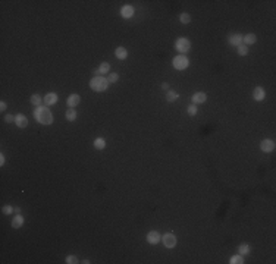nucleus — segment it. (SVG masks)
Masks as SVG:
<instances>
[{
	"mask_svg": "<svg viewBox=\"0 0 276 264\" xmlns=\"http://www.w3.org/2000/svg\"><path fill=\"white\" fill-rule=\"evenodd\" d=\"M162 239H163V244H165L166 248H173L176 245V236L173 233H165L162 236Z\"/></svg>",
	"mask_w": 276,
	"mask_h": 264,
	"instance_id": "39448f33",
	"label": "nucleus"
},
{
	"mask_svg": "<svg viewBox=\"0 0 276 264\" xmlns=\"http://www.w3.org/2000/svg\"><path fill=\"white\" fill-rule=\"evenodd\" d=\"M168 88H169V85L166 84V82H163V84H162V90H168Z\"/></svg>",
	"mask_w": 276,
	"mask_h": 264,
	"instance_id": "72a5a7b5",
	"label": "nucleus"
},
{
	"mask_svg": "<svg viewBox=\"0 0 276 264\" xmlns=\"http://www.w3.org/2000/svg\"><path fill=\"white\" fill-rule=\"evenodd\" d=\"M41 101H43V99H41L38 94H34L33 97H31V103H33L34 106H37V107H40L41 106Z\"/></svg>",
	"mask_w": 276,
	"mask_h": 264,
	"instance_id": "5701e85b",
	"label": "nucleus"
},
{
	"mask_svg": "<svg viewBox=\"0 0 276 264\" xmlns=\"http://www.w3.org/2000/svg\"><path fill=\"white\" fill-rule=\"evenodd\" d=\"M56 101H57V94H56V92H49L47 95L44 97V103L47 106L56 104Z\"/></svg>",
	"mask_w": 276,
	"mask_h": 264,
	"instance_id": "f8f14e48",
	"label": "nucleus"
},
{
	"mask_svg": "<svg viewBox=\"0 0 276 264\" xmlns=\"http://www.w3.org/2000/svg\"><path fill=\"white\" fill-rule=\"evenodd\" d=\"M90 87L94 90V91H106L107 90V87H109V81L107 78H104V76H101V75H99V76H94V78L90 81Z\"/></svg>",
	"mask_w": 276,
	"mask_h": 264,
	"instance_id": "f03ea898",
	"label": "nucleus"
},
{
	"mask_svg": "<svg viewBox=\"0 0 276 264\" xmlns=\"http://www.w3.org/2000/svg\"><path fill=\"white\" fill-rule=\"evenodd\" d=\"M260 148H262L264 153H272L275 150V142L272 139H263L260 142Z\"/></svg>",
	"mask_w": 276,
	"mask_h": 264,
	"instance_id": "0eeeda50",
	"label": "nucleus"
},
{
	"mask_svg": "<svg viewBox=\"0 0 276 264\" xmlns=\"http://www.w3.org/2000/svg\"><path fill=\"white\" fill-rule=\"evenodd\" d=\"M115 54H116L118 59H121V60H125L128 57V52H126L125 47H118V49L115 50Z\"/></svg>",
	"mask_w": 276,
	"mask_h": 264,
	"instance_id": "4468645a",
	"label": "nucleus"
},
{
	"mask_svg": "<svg viewBox=\"0 0 276 264\" xmlns=\"http://www.w3.org/2000/svg\"><path fill=\"white\" fill-rule=\"evenodd\" d=\"M253 97H254V100H256V101H262V100L266 97V91H264V88H262V87H257L256 90L253 91Z\"/></svg>",
	"mask_w": 276,
	"mask_h": 264,
	"instance_id": "9d476101",
	"label": "nucleus"
},
{
	"mask_svg": "<svg viewBox=\"0 0 276 264\" xmlns=\"http://www.w3.org/2000/svg\"><path fill=\"white\" fill-rule=\"evenodd\" d=\"M238 54H239V56L248 54V47L245 46V44H239V46H238Z\"/></svg>",
	"mask_w": 276,
	"mask_h": 264,
	"instance_id": "393cba45",
	"label": "nucleus"
},
{
	"mask_svg": "<svg viewBox=\"0 0 276 264\" xmlns=\"http://www.w3.org/2000/svg\"><path fill=\"white\" fill-rule=\"evenodd\" d=\"M35 118H37V120L40 122V123H43V125H50L52 122H53V115H52V112L49 110L47 107H38L37 109V112H35Z\"/></svg>",
	"mask_w": 276,
	"mask_h": 264,
	"instance_id": "f257e3e1",
	"label": "nucleus"
},
{
	"mask_svg": "<svg viewBox=\"0 0 276 264\" xmlns=\"http://www.w3.org/2000/svg\"><path fill=\"white\" fill-rule=\"evenodd\" d=\"M256 34H247V35H244V43H245V46L247 44H254L256 43Z\"/></svg>",
	"mask_w": 276,
	"mask_h": 264,
	"instance_id": "a211bd4d",
	"label": "nucleus"
},
{
	"mask_svg": "<svg viewBox=\"0 0 276 264\" xmlns=\"http://www.w3.org/2000/svg\"><path fill=\"white\" fill-rule=\"evenodd\" d=\"M24 224V217L21 216V214H18V216H15L14 220H12V226H14L15 229H19L21 226Z\"/></svg>",
	"mask_w": 276,
	"mask_h": 264,
	"instance_id": "f3484780",
	"label": "nucleus"
},
{
	"mask_svg": "<svg viewBox=\"0 0 276 264\" xmlns=\"http://www.w3.org/2000/svg\"><path fill=\"white\" fill-rule=\"evenodd\" d=\"M6 107H7L6 101H2V103H0V110H2V112H5V110H6Z\"/></svg>",
	"mask_w": 276,
	"mask_h": 264,
	"instance_id": "2f4dec72",
	"label": "nucleus"
},
{
	"mask_svg": "<svg viewBox=\"0 0 276 264\" xmlns=\"http://www.w3.org/2000/svg\"><path fill=\"white\" fill-rule=\"evenodd\" d=\"M66 119L69 120V122H74L75 119H76V112H75L74 109H68V112H66Z\"/></svg>",
	"mask_w": 276,
	"mask_h": 264,
	"instance_id": "412c9836",
	"label": "nucleus"
},
{
	"mask_svg": "<svg viewBox=\"0 0 276 264\" xmlns=\"http://www.w3.org/2000/svg\"><path fill=\"white\" fill-rule=\"evenodd\" d=\"M0 165L2 166L5 165V156H3V154H0Z\"/></svg>",
	"mask_w": 276,
	"mask_h": 264,
	"instance_id": "473e14b6",
	"label": "nucleus"
},
{
	"mask_svg": "<svg viewBox=\"0 0 276 264\" xmlns=\"http://www.w3.org/2000/svg\"><path fill=\"white\" fill-rule=\"evenodd\" d=\"M178 97H179V95H178V92L172 91V90H169L168 94H166V100L170 101V103H172V101H175V100H178Z\"/></svg>",
	"mask_w": 276,
	"mask_h": 264,
	"instance_id": "6ab92c4d",
	"label": "nucleus"
},
{
	"mask_svg": "<svg viewBox=\"0 0 276 264\" xmlns=\"http://www.w3.org/2000/svg\"><path fill=\"white\" fill-rule=\"evenodd\" d=\"M80 101H81V97H80L78 94H71V95L68 97V106H69L71 109L76 107V106L80 104Z\"/></svg>",
	"mask_w": 276,
	"mask_h": 264,
	"instance_id": "1a4fd4ad",
	"label": "nucleus"
},
{
	"mask_svg": "<svg viewBox=\"0 0 276 264\" xmlns=\"http://www.w3.org/2000/svg\"><path fill=\"white\" fill-rule=\"evenodd\" d=\"M5 120H6L7 123H10V122H15V116H12V115H6V116H5Z\"/></svg>",
	"mask_w": 276,
	"mask_h": 264,
	"instance_id": "7c9ffc66",
	"label": "nucleus"
},
{
	"mask_svg": "<svg viewBox=\"0 0 276 264\" xmlns=\"http://www.w3.org/2000/svg\"><path fill=\"white\" fill-rule=\"evenodd\" d=\"M188 115L189 116H195V115H197V106L195 104H191L188 107Z\"/></svg>",
	"mask_w": 276,
	"mask_h": 264,
	"instance_id": "cd10ccee",
	"label": "nucleus"
},
{
	"mask_svg": "<svg viewBox=\"0 0 276 264\" xmlns=\"http://www.w3.org/2000/svg\"><path fill=\"white\" fill-rule=\"evenodd\" d=\"M229 43H231L232 46L238 47L239 44H243V43H244V35H241V34H234V35H231Z\"/></svg>",
	"mask_w": 276,
	"mask_h": 264,
	"instance_id": "9b49d317",
	"label": "nucleus"
},
{
	"mask_svg": "<svg viewBox=\"0 0 276 264\" xmlns=\"http://www.w3.org/2000/svg\"><path fill=\"white\" fill-rule=\"evenodd\" d=\"M238 251H239V254H241V255H245V254H248V252H250L248 244H241L239 247H238Z\"/></svg>",
	"mask_w": 276,
	"mask_h": 264,
	"instance_id": "b1692460",
	"label": "nucleus"
},
{
	"mask_svg": "<svg viewBox=\"0 0 276 264\" xmlns=\"http://www.w3.org/2000/svg\"><path fill=\"white\" fill-rule=\"evenodd\" d=\"M189 65V60L187 56H184V54H179V56H176L175 59H173V66H175L178 71H184L185 68H188Z\"/></svg>",
	"mask_w": 276,
	"mask_h": 264,
	"instance_id": "7ed1b4c3",
	"label": "nucleus"
},
{
	"mask_svg": "<svg viewBox=\"0 0 276 264\" xmlns=\"http://www.w3.org/2000/svg\"><path fill=\"white\" fill-rule=\"evenodd\" d=\"M179 21H181L182 24H189V22H191V16H189L188 13H182L181 16H179Z\"/></svg>",
	"mask_w": 276,
	"mask_h": 264,
	"instance_id": "a878e982",
	"label": "nucleus"
},
{
	"mask_svg": "<svg viewBox=\"0 0 276 264\" xmlns=\"http://www.w3.org/2000/svg\"><path fill=\"white\" fill-rule=\"evenodd\" d=\"M15 123L18 125V128H27V125H28V119H27V116L25 115H16L15 116Z\"/></svg>",
	"mask_w": 276,
	"mask_h": 264,
	"instance_id": "6e6552de",
	"label": "nucleus"
},
{
	"mask_svg": "<svg viewBox=\"0 0 276 264\" xmlns=\"http://www.w3.org/2000/svg\"><path fill=\"white\" fill-rule=\"evenodd\" d=\"M160 239H162V236H160V233H159L157 231H150L147 233V242L148 244L156 245V244L160 242Z\"/></svg>",
	"mask_w": 276,
	"mask_h": 264,
	"instance_id": "423d86ee",
	"label": "nucleus"
},
{
	"mask_svg": "<svg viewBox=\"0 0 276 264\" xmlns=\"http://www.w3.org/2000/svg\"><path fill=\"white\" fill-rule=\"evenodd\" d=\"M118 79H119V75H118V73H116V72H115V73H110V75H109V76H107L109 84H110V82L113 84V82H116Z\"/></svg>",
	"mask_w": 276,
	"mask_h": 264,
	"instance_id": "bb28decb",
	"label": "nucleus"
},
{
	"mask_svg": "<svg viewBox=\"0 0 276 264\" xmlns=\"http://www.w3.org/2000/svg\"><path fill=\"white\" fill-rule=\"evenodd\" d=\"M206 100H207V95H206V92H195L194 95H192V103H194V104L204 103Z\"/></svg>",
	"mask_w": 276,
	"mask_h": 264,
	"instance_id": "ddd939ff",
	"label": "nucleus"
},
{
	"mask_svg": "<svg viewBox=\"0 0 276 264\" xmlns=\"http://www.w3.org/2000/svg\"><path fill=\"white\" fill-rule=\"evenodd\" d=\"M66 263L68 264H75V263H78V258L75 257V255H68V257H66Z\"/></svg>",
	"mask_w": 276,
	"mask_h": 264,
	"instance_id": "c85d7f7f",
	"label": "nucleus"
},
{
	"mask_svg": "<svg viewBox=\"0 0 276 264\" xmlns=\"http://www.w3.org/2000/svg\"><path fill=\"white\" fill-rule=\"evenodd\" d=\"M176 50L179 53H187L189 50V47H191V43H189L188 38H179L176 41Z\"/></svg>",
	"mask_w": 276,
	"mask_h": 264,
	"instance_id": "20e7f679",
	"label": "nucleus"
},
{
	"mask_svg": "<svg viewBox=\"0 0 276 264\" xmlns=\"http://www.w3.org/2000/svg\"><path fill=\"white\" fill-rule=\"evenodd\" d=\"M109 71H110V65H109L107 62H103V63H101L100 66H99V69H97V71H95V75H97V76H99V75H100V73H107Z\"/></svg>",
	"mask_w": 276,
	"mask_h": 264,
	"instance_id": "dca6fc26",
	"label": "nucleus"
},
{
	"mask_svg": "<svg viewBox=\"0 0 276 264\" xmlns=\"http://www.w3.org/2000/svg\"><path fill=\"white\" fill-rule=\"evenodd\" d=\"M94 147L97 148V150H103L104 147H106V141H104V138H97L94 141Z\"/></svg>",
	"mask_w": 276,
	"mask_h": 264,
	"instance_id": "aec40b11",
	"label": "nucleus"
},
{
	"mask_svg": "<svg viewBox=\"0 0 276 264\" xmlns=\"http://www.w3.org/2000/svg\"><path fill=\"white\" fill-rule=\"evenodd\" d=\"M229 263H231V264H243L244 263V258H243L241 254H239V255H234V257H231Z\"/></svg>",
	"mask_w": 276,
	"mask_h": 264,
	"instance_id": "4be33fe9",
	"label": "nucleus"
},
{
	"mask_svg": "<svg viewBox=\"0 0 276 264\" xmlns=\"http://www.w3.org/2000/svg\"><path fill=\"white\" fill-rule=\"evenodd\" d=\"M121 15L123 18H131L134 15V7L132 6H123L121 9Z\"/></svg>",
	"mask_w": 276,
	"mask_h": 264,
	"instance_id": "2eb2a0df",
	"label": "nucleus"
},
{
	"mask_svg": "<svg viewBox=\"0 0 276 264\" xmlns=\"http://www.w3.org/2000/svg\"><path fill=\"white\" fill-rule=\"evenodd\" d=\"M2 210H3V213H5V214H12V213L15 211V208H12L10 205H5Z\"/></svg>",
	"mask_w": 276,
	"mask_h": 264,
	"instance_id": "c756f323",
	"label": "nucleus"
},
{
	"mask_svg": "<svg viewBox=\"0 0 276 264\" xmlns=\"http://www.w3.org/2000/svg\"><path fill=\"white\" fill-rule=\"evenodd\" d=\"M15 213H16V214H21V208H19V207H15Z\"/></svg>",
	"mask_w": 276,
	"mask_h": 264,
	"instance_id": "f704fd0d",
	"label": "nucleus"
}]
</instances>
